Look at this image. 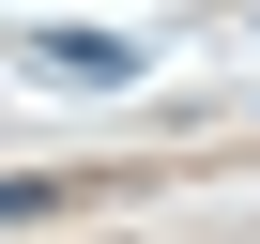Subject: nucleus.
Returning a JSON list of instances; mask_svg holds the SVG:
<instances>
[{
  "mask_svg": "<svg viewBox=\"0 0 260 244\" xmlns=\"http://www.w3.org/2000/svg\"><path fill=\"white\" fill-rule=\"evenodd\" d=\"M46 61H61V76H122L138 46H122V31H46Z\"/></svg>",
  "mask_w": 260,
  "mask_h": 244,
  "instance_id": "1",
  "label": "nucleus"
},
{
  "mask_svg": "<svg viewBox=\"0 0 260 244\" xmlns=\"http://www.w3.org/2000/svg\"><path fill=\"white\" fill-rule=\"evenodd\" d=\"M16 214H61V183H31V168H0V229Z\"/></svg>",
  "mask_w": 260,
  "mask_h": 244,
  "instance_id": "2",
  "label": "nucleus"
}]
</instances>
